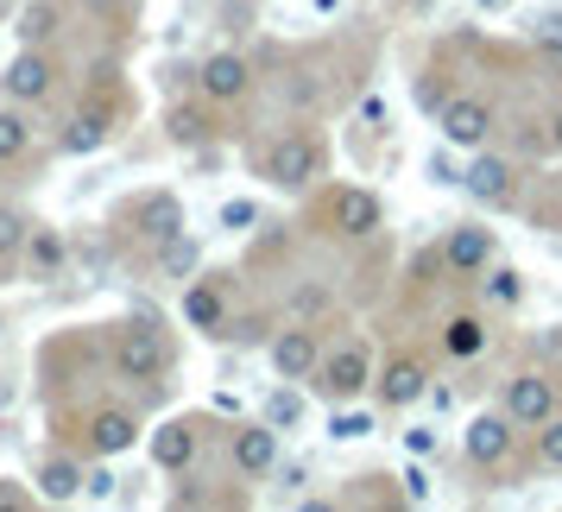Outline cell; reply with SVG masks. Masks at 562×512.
<instances>
[{
    "label": "cell",
    "mask_w": 562,
    "mask_h": 512,
    "mask_svg": "<svg viewBox=\"0 0 562 512\" xmlns=\"http://www.w3.org/2000/svg\"><path fill=\"white\" fill-rule=\"evenodd\" d=\"M259 178L272 183V190H316V183L329 178V140L316 127H291L279 140H266V153H259Z\"/></svg>",
    "instance_id": "obj_1"
},
{
    "label": "cell",
    "mask_w": 562,
    "mask_h": 512,
    "mask_svg": "<svg viewBox=\"0 0 562 512\" xmlns=\"http://www.w3.org/2000/svg\"><path fill=\"white\" fill-rule=\"evenodd\" d=\"M178 367V342L158 330L153 316H133L114 330V374L127 386H165Z\"/></svg>",
    "instance_id": "obj_2"
},
{
    "label": "cell",
    "mask_w": 562,
    "mask_h": 512,
    "mask_svg": "<svg viewBox=\"0 0 562 512\" xmlns=\"http://www.w3.org/2000/svg\"><path fill=\"white\" fill-rule=\"evenodd\" d=\"M316 222L335 241H373L385 229V203H380V190H367V183H335L323 197V209H316Z\"/></svg>",
    "instance_id": "obj_3"
},
{
    "label": "cell",
    "mask_w": 562,
    "mask_h": 512,
    "mask_svg": "<svg viewBox=\"0 0 562 512\" xmlns=\"http://www.w3.org/2000/svg\"><path fill=\"white\" fill-rule=\"evenodd\" d=\"M316 392L335 399V405H355L360 392H373V348L367 342H341V348H323V367H316Z\"/></svg>",
    "instance_id": "obj_4"
},
{
    "label": "cell",
    "mask_w": 562,
    "mask_h": 512,
    "mask_svg": "<svg viewBox=\"0 0 562 512\" xmlns=\"http://www.w3.org/2000/svg\"><path fill=\"white\" fill-rule=\"evenodd\" d=\"M57 82H64V70H57V57L45 52V45H26L20 57H7V70H0V96L20 108H38L57 96Z\"/></svg>",
    "instance_id": "obj_5"
},
{
    "label": "cell",
    "mask_w": 562,
    "mask_h": 512,
    "mask_svg": "<svg viewBox=\"0 0 562 512\" xmlns=\"http://www.w3.org/2000/svg\"><path fill=\"white\" fill-rule=\"evenodd\" d=\"M436 127H442V140H449V146L481 153L486 140H493V127H499V108L486 102V96H474V89H456L449 102L436 108Z\"/></svg>",
    "instance_id": "obj_6"
},
{
    "label": "cell",
    "mask_w": 562,
    "mask_h": 512,
    "mask_svg": "<svg viewBox=\"0 0 562 512\" xmlns=\"http://www.w3.org/2000/svg\"><path fill=\"white\" fill-rule=\"evenodd\" d=\"M430 360L417 355V348H405V355H392L385 367H373V399H380L385 411H411L417 399H430Z\"/></svg>",
    "instance_id": "obj_7"
},
{
    "label": "cell",
    "mask_w": 562,
    "mask_h": 512,
    "mask_svg": "<svg viewBox=\"0 0 562 512\" xmlns=\"http://www.w3.org/2000/svg\"><path fill=\"white\" fill-rule=\"evenodd\" d=\"M499 405H506V418L518 424V431H537V424H550V418L562 411V399H557V380H550V374L518 367V374L506 380V399H499Z\"/></svg>",
    "instance_id": "obj_8"
},
{
    "label": "cell",
    "mask_w": 562,
    "mask_h": 512,
    "mask_svg": "<svg viewBox=\"0 0 562 512\" xmlns=\"http://www.w3.org/2000/svg\"><path fill=\"white\" fill-rule=\"evenodd\" d=\"M196 96L215 108H234L254 96V64H247V52H209L203 64H196Z\"/></svg>",
    "instance_id": "obj_9"
},
{
    "label": "cell",
    "mask_w": 562,
    "mask_h": 512,
    "mask_svg": "<svg viewBox=\"0 0 562 512\" xmlns=\"http://www.w3.org/2000/svg\"><path fill=\"white\" fill-rule=\"evenodd\" d=\"M461 190H468L481 209H518V197H525V178H518V165H512V158H499V153H486V146H481V158L468 165Z\"/></svg>",
    "instance_id": "obj_10"
},
{
    "label": "cell",
    "mask_w": 562,
    "mask_h": 512,
    "mask_svg": "<svg viewBox=\"0 0 562 512\" xmlns=\"http://www.w3.org/2000/svg\"><path fill=\"white\" fill-rule=\"evenodd\" d=\"M114 127H121V102L108 96V102H77L70 108V121H64V133H57V146L64 153H102L108 140H114Z\"/></svg>",
    "instance_id": "obj_11"
},
{
    "label": "cell",
    "mask_w": 562,
    "mask_h": 512,
    "mask_svg": "<svg viewBox=\"0 0 562 512\" xmlns=\"http://www.w3.org/2000/svg\"><path fill=\"white\" fill-rule=\"evenodd\" d=\"M272 374L279 380H316V367H323V335H316V323H291V330L272 335Z\"/></svg>",
    "instance_id": "obj_12"
},
{
    "label": "cell",
    "mask_w": 562,
    "mask_h": 512,
    "mask_svg": "<svg viewBox=\"0 0 562 512\" xmlns=\"http://www.w3.org/2000/svg\"><path fill=\"white\" fill-rule=\"evenodd\" d=\"M436 259L449 266V279H481L486 266H493V229H481V222H456V229L442 234Z\"/></svg>",
    "instance_id": "obj_13"
},
{
    "label": "cell",
    "mask_w": 562,
    "mask_h": 512,
    "mask_svg": "<svg viewBox=\"0 0 562 512\" xmlns=\"http://www.w3.org/2000/svg\"><path fill=\"white\" fill-rule=\"evenodd\" d=\"M461 449H468V461H474V468H506L512 449H518V424L506 418V405L481 411V418L468 424V436H461Z\"/></svg>",
    "instance_id": "obj_14"
},
{
    "label": "cell",
    "mask_w": 562,
    "mask_h": 512,
    "mask_svg": "<svg viewBox=\"0 0 562 512\" xmlns=\"http://www.w3.org/2000/svg\"><path fill=\"white\" fill-rule=\"evenodd\" d=\"M133 443H139V418H133L127 405H102V411H89V424H82V449H89L95 461L127 456Z\"/></svg>",
    "instance_id": "obj_15"
},
{
    "label": "cell",
    "mask_w": 562,
    "mask_h": 512,
    "mask_svg": "<svg viewBox=\"0 0 562 512\" xmlns=\"http://www.w3.org/2000/svg\"><path fill=\"white\" fill-rule=\"evenodd\" d=\"M228 456H234V468H240L247 481L272 475V468H279V424H234Z\"/></svg>",
    "instance_id": "obj_16"
},
{
    "label": "cell",
    "mask_w": 562,
    "mask_h": 512,
    "mask_svg": "<svg viewBox=\"0 0 562 512\" xmlns=\"http://www.w3.org/2000/svg\"><path fill=\"white\" fill-rule=\"evenodd\" d=\"M64 266H70V241H64V229L32 222L26 247H20V272H26V279H64Z\"/></svg>",
    "instance_id": "obj_17"
},
{
    "label": "cell",
    "mask_w": 562,
    "mask_h": 512,
    "mask_svg": "<svg viewBox=\"0 0 562 512\" xmlns=\"http://www.w3.org/2000/svg\"><path fill=\"white\" fill-rule=\"evenodd\" d=\"M133 222H139V241L158 254L165 241H178V234H183V203L171 197V190H153V197H139V203H133Z\"/></svg>",
    "instance_id": "obj_18"
},
{
    "label": "cell",
    "mask_w": 562,
    "mask_h": 512,
    "mask_svg": "<svg viewBox=\"0 0 562 512\" xmlns=\"http://www.w3.org/2000/svg\"><path fill=\"white\" fill-rule=\"evenodd\" d=\"M183 323L203 335H228V285L222 279H196L183 291Z\"/></svg>",
    "instance_id": "obj_19"
},
{
    "label": "cell",
    "mask_w": 562,
    "mask_h": 512,
    "mask_svg": "<svg viewBox=\"0 0 562 512\" xmlns=\"http://www.w3.org/2000/svg\"><path fill=\"white\" fill-rule=\"evenodd\" d=\"M196 449H203V424H196V418H171V424L153 436V461L165 475H183V468L196 461Z\"/></svg>",
    "instance_id": "obj_20"
},
{
    "label": "cell",
    "mask_w": 562,
    "mask_h": 512,
    "mask_svg": "<svg viewBox=\"0 0 562 512\" xmlns=\"http://www.w3.org/2000/svg\"><path fill=\"white\" fill-rule=\"evenodd\" d=\"M436 342H442V355L449 360H474L486 348V316L481 310H456V316H442Z\"/></svg>",
    "instance_id": "obj_21"
},
{
    "label": "cell",
    "mask_w": 562,
    "mask_h": 512,
    "mask_svg": "<svg viewBox=\"0 0 562 512\" xmlns=\"http://www.w3.org/2000/svg\"><path fill=\"white\" fill-rule=\"evenodd\" d=\"M82 481H89V468H82L77 456H45L38 461V493L57 500V507H64V500H82Z\"/></svg>",
    "instance_id": "obj_22"
},
{
    "label": "cell",
    "mask_w": 562,
    "mask_h": 512,
    "mask_svg": "<svg viewBox=\"0 0 562 512\" xmlns=\"http://www.w3.org/2000/svg\"><path fill=\"white\" fill-rule=\"evenodd\" d=\"M32 121H26V108L20 102H0V165H20V158L32 153Z\"/></svg>",
    "instance_id": "obj_23"
},
{
    "label": "cell",
    "mask_w": 562,
    "mask_h": 512,
    "mask_svg": "<svg viewBox=\"0 0 562 512\" xmlns=\"http://www.w3.org/2000/svg\"><path fill=\"white\" fill-rule=\"evenodd\" d=\"M474 285H481V298H486V304H499V310H512L518 298H525V279H518L512 266H486V272H481Z\"/></svg>",
    "instance_id": "obj_24"
},
{
    "label": "cell",
    "mask_w": 562,
    "mask_h": 512,
    "mask_svg": "<svg viewBox=\"0 0 562 512\" xmlns=\"http://www.w3.org/2000/svg\"><path fill=\"white\" fill-rule=\"evenodd\" d=\"M26 229L32 215L13 203H0V266H20V247H26Z\"/></svg>",
    "instance_id": "obj_25"
},
{
    "label": "cell",
    "mask_w": 562,
    "mask_h": 512,
    "mask_svg": "<svg viewBox=\"0 0 562 512\" xmlns=\"http://www.w3.org/2000/svg\"><path fill=\"white\" fill-rule=\"evenodd\" d=\"M196 259H203V247H196L190 234H178V241L158 247V266H165V272H196Z\"/></svg>",
    "instance_id": "obj_26"
},
{
    "label": "cell",
    "mask_w": 562,
    "mask_h": 512,
    "mask_svg": "<svg viewBox=\"0 0 562 512\" xmlns=\"http://www.w3.org/2000/svg\"><path fill=\"white\" fill-rule=\"evenodd\" d=\"M537 461L562 475V411L550 418V424H537Z\"/></svg>",
    "instance_id": "obj_27"
},
{
    "label": "cell",
    "mask_w": 562,
    "mask_h": 512,
    "mask_svg": "<svg viewBox=\"0 0 562 512\" xmlns=\"http://www.w3.org/2000/svg\"><path fill=\"white\" fill-rule=\"evenodd\" d=\"M20 32H26L32 45H38V32L52 38V32H57V7H52V0H45V7H32V13H26V26H20Z\"/></svg>",
    "instance_id": "obj_28"
},
{
    "label": "cell",
    "mask_w": 562,
    "mask_h": 512,
    "mask_svg": "<svg viewBox=\"0 0 562 512\" xmlns=\"http://www.w3.org/2000/svg\"><path fill=\"white\" fill-rule=\"evenodd\" d=\"M531 38H537V52H562V13H543Z\"/></svg>",
    "instance_id": "obj_29"
},
{
    "label": "cell",
    "mask_w": 562,
    "mask_h": 512,
    "mask_svg": "<svg viewBox=\"0 0 562 512\" xmlns=\"http://www.w3.org/2000/svg\"><path fill=\"white\" fill-rule=\"evenodd\" d=\"M291 418H304V399H297V392H279L272 411H266V424H291Z\"/></svg>",
    "instance_id": "obj_30"
},
{
    "label": "cell",
    "mask_w": 562,
    "mask_h": 512,
    "mask_svg": "<svg viewBox=\"0 0 562 512\" xmlns=\"http://www.w3.org/2000/svg\"><path fill=\"white\" fill-rule=\"evenodd\" d=\"M222 222H228V229H254L259 209L254 203H222Z\"/></svg>",
    "instance_id": "obj_31"
},
{
    "label": "cell",
    "mask_w": 562,
    "mask_h": 512,
    "mask_svg": "<svg viewBox=\"0 0 562 512\" xmlns=\"http://www.w3.org/2000/svg\"><path fill=\"white\" fill-rule=\"evenodd\" d=\"M543 146H550V153H562V102L543 114Z\"/></svg>",
    "instance_id": "obj_32"
},
{
    "label": "cell",
    "mask_w": 562,
    "mask_h": 512,
    "mask_svg": "<svg viewBox=\"0 0 562 512\" xmlns=\"http://www.w3.org/2000/svg\"><path fill=\"white\" fill-rule=\"evenodd\" d=\"M367 431H373V424H367L360 411H341V418H335V436H367Z\"/></svg>",
    "instance_id": "obj_33"
},
{
    "label": "cell",
    "mask_w": 562,
    "mask_h": 512,
    "mask_svg": "<svg viewBox=\"0 0 562 512\" xmlns=\"http://www.w3.org/2000/svg\"><path fill=\"white\" fill-rule=\"evenodd\" d=\"M82 493H95V500H108V493H114V475H108V468H89V481H82Z\"/></svg>",
    "instance_id": "obj_34"
},
{
    "label": "cell",
    "mask_w": 562,
    "mask_h": 512,
    "mask_svg": "<svg viewBox=\"0 0 562 512\" xmlns=\"http://www.w3.org/2000/svg\"><path fill=\"white\" fill-rule=\"evenodd\" d=\"M0 507H13V512H26L32 507V493H20L13 481H0Z\"/></svg>",
    "instance_id": "obj_35"
},
{
    "label": "cell",
    "mask_w": 562,
    "mask_h": 512,
    "mask_svg": "<svg viewBox=\"0 0 562 512\" xmlns=\"http://www.w3.org/2000/svg\"><path fill=\"white\" fill-rule=\"evenodd\" d=\"M405 493H411V500H430V481H424V468H411V475H405Z\"/></svg>",
    "instance_id": "obj_36"
},
{
    "label": "cell",
    "mask_w": 562,
    "mask_h": 512,
    "mask_svg": "<svg viewBox=\"0 0 562 512\" xmlns=\"http://www.w3.org/2000/svg\"><path fill=\"white\" fill-rule=\"evenodd\" d=\"M481 7H493V0H481Z\"/></svg>",
    "instance_id": "obj_37"
},
{
    "label": "cell",
    "mask_w": 562,
    "mask_h": 512,
    "mask_svg": "<svg viewBox=\"0 0 562 512\" xmlns=\"http://www.w3.org/2000/svg\"><path fill=\"white\" fill-rule=\"evenodd\" d=\"M0 330H7V323H0Z\"/></svg>",
    "instance_id": "obj_38"
}]
</instances>
